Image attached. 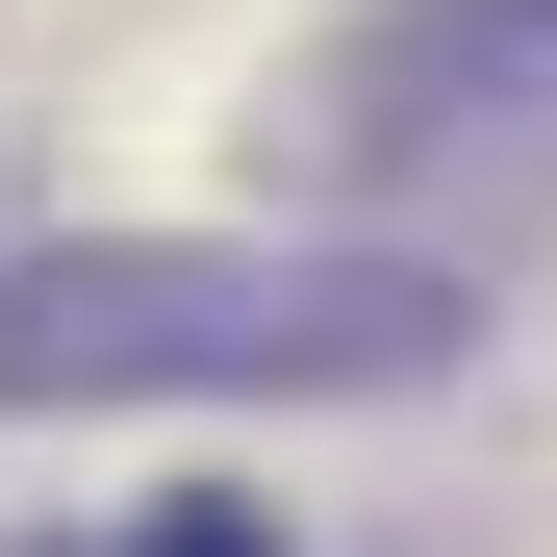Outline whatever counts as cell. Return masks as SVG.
Here are the masks:
<instances>
[{
	"label": "cell",
	"mask_w": 557,
	"mask_h": 557,
	"mask_svg": "<svg viewBox=\"0 0 557 557\" xmlns=\"http://www.w3.org/2000/svg\"><path fill=\"white\" fill-rule=\"evenodd\" d=\"M456 381L431 253H26L0 278V406H381Z\"/></svg>",
	"instance_id": "obj_1"
},
{
	"label": "cell",
	"mask_w": 557,
	"mask_h": 557,
	"mask_svg": "<svg viewBox=\"0 0 557 557\" xmlns=\"http://www.w3.org/2000/svg\"><path fill=\"white\" fill-rule=\"evenodd\" d=\"M557 177V0H431L305 76V177Z\"/></svg>",
	"instance_id": "obj_2"
},
{
	"label": "cell",
	"mask_w": 557,
	"mask_h": 557,
	"mask_svg": "<svg viewBox=\"0 0 557 557\" xmlns=\"http://www.w3.org/2000/svg\"><path fill=\"white\" fill-rule=\"evenodd\" d=\"M127 557H278V532H253V507H152Z\"/></svg>",
	"instance_id": "obj_3"
}]
</instances>
